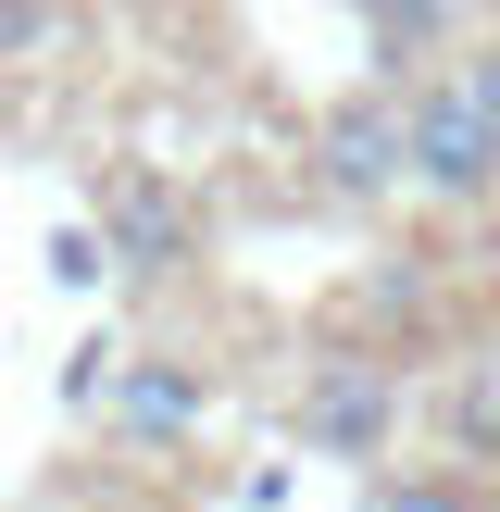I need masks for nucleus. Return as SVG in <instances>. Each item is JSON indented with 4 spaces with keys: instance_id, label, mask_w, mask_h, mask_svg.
I'll return each instance as SVG.
<instances>
[{
    "instance_id": "obj_1",
    "label": "nucleus",
    "mask_w": 500,
    "mask_h": 512,
    "mask_svg": "<svg viewBox=\"0 0 500 512\" xmlns=\"http://www.w3.org/2000/svg\"><path fill=\"white\" fill-rule=\"evenodd\" d=\"M425 400H413V363H400L388 338H325L313 363L288 375V438H300V463H350V475H375V463H400V425H413Z\"/></svg>"
},
{
    "instance_id": "obj_2",
    "label": "nucleus",
    "mask_w": 500,
    "mask_h": 512,
    "mask_svg": "<svg viewBox=\"0 0 500 512\" xmlns=\"http://www.w3.org/2000/svg\"><path fill=\"white\" fill-rule=\"evenodd\" d=\"M400 163L425 213H500V113L463 88V63L400 75Z\"/></svg>"
},
{
    "instance_id": "obj_3",
    "label": "nucleus",
    "mask_w": 500,
    "mask_h": 512,
    "mask_svg": "<svg viewBox=\"0 0 500 512\" xmlns=\"http://www.w3.org/2000/svg\"><path fill=\"white\" fill-rule=\"evenodd\" d=\"M88 225L113 238V288H138V300H163V288L200 275V200L175 188L163 163H100Z\"/></svg>"
},
{
    "instance_id": "obj_4",
    "label": "nucleus",
    "mask_w": 500,
    "mask_h": 512,
    "mask_svg": "<svg viewBox=\"0 0 500 512\" xmlns=\"http://www.w3.org/2000/svg\"><path fill=\"white\" fill-rule=\"evenodd\" d=\"M300 163H313V200H338V213H388V200H413V163H400V75L338 88L313 125H300Z\"/></svg>"
},
{
    "instance_id": "obj_5",
    "label": "nucleus",
    "mask_w": 500,
    "mask_h": 512,
    "mask_svg": "<svg viewBox=\"0 0 500 512\" xmlns=\"http://www.w3.org/2000/svg\"><path fill=\"white\" fill-rule=\"evenodd\" d=\"M225 413V375L188 363V350H125L113 400H100V450H125V463H175V450H200Z\"/></svg>"
},
{
    "instance_id": "obj_6",
    "label": "nucleus",
    "mask_w": 500,
    "mask_h": 512,
    "mask_svg": "<svg viewBox=\"0 0 500 512\" xmlns=\"http://www.w3.org/2000/svg\"><path fill=\"white\" fill-rule=\"evenodd\" d=\"M425 438H438L450 463L500 475V350H463V363L425 388Z\"/></svg>"
},
{
    "instance_id": "obj_7",
    "label": "nucleus",
    "mask_w": 500,
    "mask_h": 512,
    "mask_svg": "<svg viewBox=\"0 0 500 512\" xmlns=\"http://www.w3.org/2000/svg\"><path fill=\"white\" fill-rule=\"evenodd\" d=\"M350 512H500V475H475V463H375V475H350Z\"/></svg>"
},
{
    "instance_id": "obj_8",
    "label": "nucleus",
    "mask_w": 500,
    "mask_h": 512,
    "mask_svg": "<svg viewBox=\"0 0 500 512\" xmlns=\"http://www.w3.org/2000/svg\"><path fill=\"white\" fill-rule=\"evenodd\" d=\"M363 13V50H375V75H425L450 38L475 25V0H350Z\"/></svg>"
},
{
    "instance_id": "obj_9",
    "label": "nucleus",
    "mask_w": 500,
    "mask_h": 512,
    "mask_svg": "<svg viewBox=\"0 0 500 512\" xmlns=\"http://www.w3.org/2000/svg\"><path fill=\"white\" fill-rule=\"evenodd\" d=\"M350 325H375V338H400V350H413L425 325H438V288H425L413 263H388V275H363V288H350Z\"/></svg>"
},
{
    "instance_id": "obj_10",
    "label": "nucleus",
    "mask_w": 500,
    "mask_h": 512,
    "mask_svg": "<svg viewBox=\"0 0 500 512\" xmlns=\"http://www.w3.org/2000/svg\"><path fill=\"white\" fill-rule=\"evenodd\" d=\"M88 0H0V63H63Z\"/></svg>"
},
{
    "instance_id": "obj_11",
    "label": "nucleus",
    "mask_w": 500,
    "mask_h": 512,
    "mask_svg": "<svg viewBox=\"0 0 500 512\" xmlns=\"http://www.w3.org/2000/svg\"><path fill=\"white\" fill-rule=\"evenodd\" d=\"M113 275V238L100 225H50V288H100Z\"/></svg>"
},
{
    "instance_id": "obj_12",
    "label": "nucleus",
    "mask_w": 500,
    "mask_h": 512,
    "mask_svg": "<svg viewBox=\"0 0 500 512\" xmlns=\"http://www.w3.org/2000/svg\"><path fill=\"white\" fill-rule=\"evenodd\" d=\"M450 63H463V88H475V100H488V113H500V38H475V50H450Z\"/></svg>"
}]
</instances>
